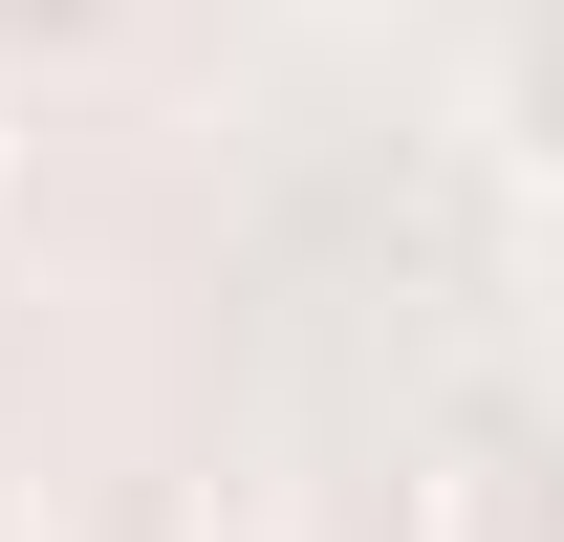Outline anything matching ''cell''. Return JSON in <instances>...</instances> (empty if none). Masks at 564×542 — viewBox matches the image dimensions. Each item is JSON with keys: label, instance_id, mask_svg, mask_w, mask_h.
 <instances>
[{"label": "cell", "instance_id": "6da1fadb", "mask_svg": "<svg viewBox=\"0 0 564 542\" xmlns=\"http://www.w3.org/2000/svg\"><path fill=\"white\" fill-rule=\"evenodd\" d=\"M109 44H131V0H0V87H66Z\"/></svg>", "mask_w": 564, "mask_h": 542}, {"label": "cell", "instance_id": "7a4b0ae2", "mask_svg": "<svg viewBox=\"0 0 564 542\" xmlns=\"http://www.w3.org/2000/svg\"><path fill=\"white\" fill-rule=\"evenodd\" d=\"M521 282H543V326H564V152H543V217H521Z\"/></svg>", "mask_w": 564, "mask_h": 542}]
</instances>
